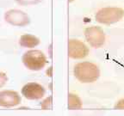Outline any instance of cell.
<instances>
[{
  "instance_id": "cell-1",
  "label": "cell",
  "mask_w": 124,
  "mask_h": 116,
  "mask_svg": "<svg viewBox=\"0 0 124 116\" xmlns=\"http://www.w3.org/2000/svg\"><path fill=\"white\" fill-rule=\"evenodd\" d=\"M73 75L81 83H91L96 82L100 77V69L91 61L77 63L73 67Z\"/></svg>"
},
{
  "instance_id": "cell-2",
  "label": "cell",
  "mask_w": 124,
  "mask_h": 116,
  "mask_svg": "<svg viewBox=\"0 0 124 116\" xmlns=\"http://www.w3.org/2000/svg\"><path fill=\"white\" fill-rule=\"evenodd\" d=\"M22 61L28 70L33 72L42 70L48 62L46 54L37 49H30L24 52L22 57Z\"/></svg>"
},
{
  "instance_id": "cell-3",
  "label": "cell",
  "mask_w": 124,
  "mask_h": 116,
  "mask_svg": "<svg viewBox=\"0 0 124 116\" xmlns=\"http://www.w3.org/2000/svg\"><path fill=\"white\" fill-rule=\"evenodd\" d=\"M124 16V10L120 7H104L96 13L95 19L100 24L110 25L120 22Z\"/></svg>"
},
{
  "instance_id": "cell-4",
  "label": "cell",
  "mask_w": 124,
  "mask_h": 116,
  "mask_svg": "<svg viewBox=\"0 0 124 116\" xmlns=\"http://www.w3.org/2000/svg\"><path fill=\"white\" fill-rule=\"evenodd\" d=\"M85 37L87 43L94 48H100L106 41L104 31L98 26L87 27L85 30Z\"/></svg>"
},
{
  "instance_id": "cell-5",
  "label": "cell",
  "mask_w": 124,
  "mask_h": 116,
  "mask_svg": "<svg viewBox=\"0 0 124 116\" xmlns=\"http://www.w3.org/2000/svg\"><path fill=\"white\" fill-rule=\"evenodd\" d=\"M21 94L29 101L41 100L46 95V89L43 85L36 82H29L22 87Z\"/></svg>"
},
{
  "instance_id": "cell-6",
  "label": "cell",
  "mask_w": 124,
  "mask_h": 116,
  "mask_svg": "<svg viewBox=\"0 0 124 116\" xmlns=\"http://www.w3.org/2000/svg\"><path fill=\"white\" fill-rule=\"evenodd\" d=\"M4 21L15 27H25L30 23V18L23 10L11 9L4 13Z\"/></svg>"
},
{
  "instance_id": "cell-7",
  "label": "cell",
  "mask_w": 124,
  "mask_h": 116,
  "mask_svg": "<svg viewBox=\"0 0 124 116\" xmlns=\"http://www.w3.org/2000/svg\"><path fill=\"white\" fill-rule=\"evenodd\" d=\"M89 47L78 39H71L68 41V56L72 59H83L89 54Z\"/></svg>"
},
{
  "instance_id": "cell-8",
  "label": "cell",
  "mask_w": 124,
  "mask_h": 116,
  "mask_svg": "<svg viewBox=\"0 0 124 116\" xmlns=\"http://www.w3.org/2000/svg\"><path fill=\"white\" fill-rule=\"evenodd\" d=\"M22 103V96L13 89L0 90V107L5 108H15Z\"/></svg>"
},
{
  "instance_id": "cell-9",
  "label": "cell",
  "mask_w": 124,
  "mask_h": 116,
  "mask_svg": "<svg viewBox=\"0 0 124 116\" xmlns=\"http://www.w3.org/2000/svg\"><path fill=\"white\" fill-rule=\"evenodd\" d=\"M41 43V40L37 36L30 34H25L21 35V37L18 40V44L24 48H34Z\"/></svg>"
},
{
  "instance_id": "cell-10",
  "label": "cell",
  "mask_w": 124,
  "mask_h": 116,
  "mask_svg": "<svg viewBox=\"0 0 124 116\" xmlns=\"http://www.w3.org/2000/svg\"><path fill=\"white\" fill-rule=\"evenodd\" d=\"M83 107V102L79 95L75 93L68 94V109L69 110H78Z\"/></svg>"
},
{
  "instance_id": "cell-11",
  "label": "cell",
  "mask_w": 124,
  "mask_h": 116,
  "mask_svg": "<svg viewBox=\"0 0 124 116\" xmlns=\"http://www.w3.org/2000/svg\"><path fill=\"white\" fill-rule=\"evenodd\" d=\"M41 107L43 109H51L52 108V96L46 97L41 103Z\"/></svg>"
},
{
  "instance_id": "cell-12",
  "label": "cell",
  "mask_w": 124,
  "mask_h": 116,
  "mask_svg": "<svg viewBox=\"0 0 124 116\" xmlns=\"http://www.w3.org/2000/svg\"><path fill=\"white\" fill-rule=\"evenodd\" d=\"M16 1L20 5H34L39 4L41 0H16Z\"/></svg>"
},
{
  "instance_id": "cell-13",
  "label": "cell",
  "mask_w": 124,
  "mask_h": 116,
  "mask_svg": "<svg viewBox=\"0 0 124 116\" xmlns=\"http://www.w3.org/2000/svg\"><path fill=\"white\" fill-rule=\"evenodd\" d=\"M8 76L5 72H0V89L4 88L6 85V83H8Z\"/></svg>"
},
{
  "instance_id": "cell-14",
  "label": "cell",
  "mask_w": 124,
  "mask_h": 116,
  "mask_svg": "<svg viewBox=\"0 0 124 116\" xmlns=\"http://www.w3.org/2000/svg\"><path fill=\"white\" fill-rule=\"evenodd\" d=\"M115 108L116 109H119V110H124V98L120 99L117 101L115 104Z\"/></svg>"
},
{
  "instance_id": "cell-15",
  "label": "cell",
  "mask_w": 124,
  "mask_h": 116,
  "mask_svg": "<svg viewBox=\"0 0 124 116\" xmlns=\"http://www.w3.org/2000/svg\"><path fill=\"white\" fill-rule=\"evenodd\" d=\"M68 1H69V2H72V1H73V0H68Z\"/></svg>"
}]
</instances>
